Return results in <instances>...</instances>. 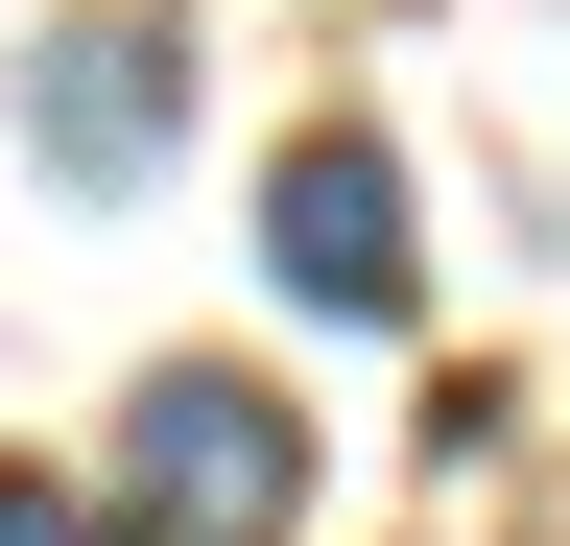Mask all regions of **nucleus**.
Returning <instances> with one entry per match:
<instances>
[{
	"mask_svg": "<svg viewBox=\"0 0 570 546\" xmlns=\"http://www.w3.org/2000/svg\"><path fill=\"white\" fill-rule=\"evenodd\" d=\"M119 523L142 546H285V523H309V428H285L238 357H167L119 404Z\"/></svg>",
	"mask_w": 570,
	"mask_h": 546,
	"instance_id": "obj_1",
	"label": "nucleus"
},
{
	"mask_svg": "<svg viewBox=\"0 0 570 546\" xmlns=\"http://www.w3.org/2000/svg\"><path fill=\"white\" fill-rule=\"evenodd\" d=\"M167 119H190V48L142 24V0H71V24L24 48V167H48V190H142Z\"/></svg>",
	"mask_w": 570,
	"mask_h": 546,
	"instance_id": "obj_2",
	"label": "nucleus"
},
{
	"mask_svg": "<svg viewBox=\"0 0 570 546\" xmlns=\"http://www.w3.org/2000/svg\"><path fill=\"white\" fill-rule=\"evenodd\" d=\"M262 261H285L309 309L381 332V309H404V167L356 143V119H333V143H285V167H262Z\"/></svg>",
	"mask_w": 570,
	"mask_h": 546,
	"instance_id": "obj_3",
	"label": "nucleus"
},
{
	"mask_svg": "<svg viewBox=\"0 0 570 546\" xmlns=\"http://www.w3.org/2000/svg\"><path fill=\"white\" fill-rule=\"evenodd\" d=\"M0 546H96V499L71 475H0Z\"/></svg>",
	"mask_w": 570,
	"mask_h": 546,
	"instance_id": "obj_4",
	"label": "nucleus"
}]
</instances>
